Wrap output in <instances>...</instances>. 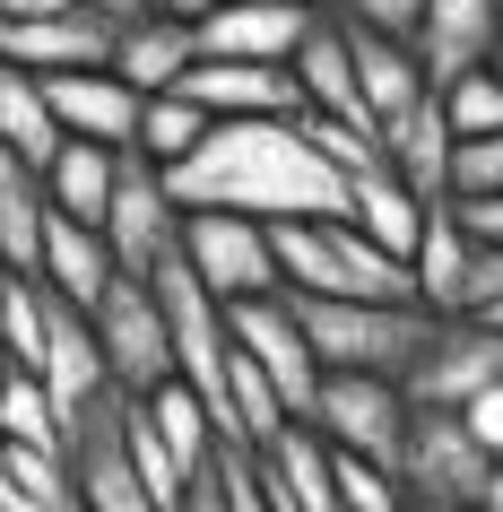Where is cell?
Segmentation results:
<instances>
[{
	"mask_svg": "<svg viewBox=\"0 0 503 512\" xmlns=\"http://www.w3.org/2000/svg\"><path fill=\"white\" fill-rule=\"evenodd\" d=\"M339 27H347V18H339ZM347 44H356V79H365V105H373V122L408 113V105L425 96V87H434L408 35H373V27H347Z\"/></svg>",
	"mask_w": 503,
	"mask_h": 512,
	"instance_id": "obj_22",
	"label": "cell"
},
{
	"mask_svg": "<svg viewBox=\"0 0 503 512\" xmlns=\"http://www.w3.org/2000/svg\"><path fill=\"white\" fill-rule=\"evenodd\" d=\"M9 296H18V270H9V261H0V313H9Z\"/></svg>",
	"mask_w": 503,
	"mask_h": 512,
	"instance_id": "obj_39",
	"label": "cell"
},
{
	"mask_svg": "<svg viewBox=\"0 0 503 512\" xmlns=\"http://www.w3.org/2000/svg\"><path fill=\"white\" fill-rule=\"evenodd\" d=\"M87 322H96V348H105V374L122 400H148L174 382V330H165L157 278H113V296Z\"/></svg>",
	"mask_w": 503,
	"mask_h": 512,
	"instance_id": "obj_7",
	"label": "cell"
},
{
	"mask_svg": "<svg viewBox=\"0 0 503 512\" xmlns=\"http://www.w3.org/2000/svg\"><path fill=\"white\" fill-rule=\"evenodd\" d=\"M295 87H304V113H321V122L382 131L373 105H365V79H356V44H347L339 18H321V27L304 35V53H295Z\"/></svg>",
	"mask_w": 503,
	"mask_h": 512,
	"instance_id": "obj_17",
	"label": "cell"
},
{
	"mask_svg": "<svg viewBox=\"0 0 503 512\" xmlns=\"http://www.w3.org/2000/svg\"><path fill=\"white\" fill-rule=\"evenodd\" d=\"M304 139L321 148V165L339 174V183H365V174H382V131H347V122H321V113H304Z\"/></svg>",
	"mask_w": 503,
	"mask_h": 512,
	"instance_id": "obj_29",
	"label": "cell"
},
{
	"mask_svg": "<svg viewBox=\"0 0 503 512\" xmlns=\"http://www.w3.org/2000/svg\"><path fill=\"white\" fill-rule=\"evenodd\" d=\"M79 9H87V18H105L113 35H122V27H139V18H148V0H79Z\"/></svg>",
	"mask_w": 503,
	"mask_h": 512,
	"instance_id": "obj_35",
	"label": "cell"
},
{
	"mask_svg": "<svg viewBox=\"0 0 503 512\" xmlns=\"http://www.w3.org/2000/svg\"><path fill=\"white\" fill-rule=\"evenodd\" d=\"M122 157H131V148H96V139H70V148L44 165V191H53V209H61V217H79V226H105L113 183H122Z\"/></svg>",
	"mask_w": 503,
	"mask_h": 512,
	"instance_id": "obj_23",
	"label": "cell"
},
{
	"mask_svg": "<svg viewBox=\"0 0 503 512\" xmlns=\"http://www.w3.org/2000/svg\"><path fill=\"white\" fill-rule=\"evenodd\" d=\"M339 504L347 512H417L399 469H373V460H339Z\"/></svg>",
	"mask_w": 503,
	"mask_h": 512,
	"instance_id": "obj_30",
	"label": "cell"
},
{
	"mask_svg": "<svg viewBox=\"0 0 503 512\" xmlns=\"http://www.w3.org/2000/svg\"><path fill=\"white\" fill-rule=\"evenodd\" d=\"M339 18H347V27H373V35H408V44H417V27H425V0H347Z\"/></svg>",
	"mask_w": 503,
	"mask_h": 512,
	"instance_id": "obj_32",
	"label": "cell"
},
{
	"mask_svg": "<svg viewBox=\"0 0 503 512\" xmlns=\"http://www.w3.org/2000/svg\"><path fill=\"white\" fill-rule=\"evenodd\" d=\"M183 261H191V278H200L226 313L252 304V296H287V278H278V235H269L261 217L183 209Z\"/></svg>",
	"mask_w": 503,
	"mask_h": 512,
	"instance_id": "obj_6",
	"label": "cell"
},
{
	"mask_svg": "<svg viewBox=\"0 0 503 512\" xmlns=\"http://www.w3.org/2000/svg\"><path fill=\"white\" fill-rule=\"evenodd\" d=\"M105 243L131 278H157L183 252V200L165 183V165L139 157V148L122 157V183H113V209H105Z\"/></svg>",
	"mask_w": 503,
	"mask_h": 512,
	"instance_id": "obj_8",
	"label": "cell"
},
{
	"mask_svg": "<svg viewBox=\"0 0 503 512\" xmlns=\"http://www.w3.org/2000/svg\"><path fill=\"white\" fill-rule=\"evenodd\" d=\"M0 486H9V434H0Z\"/></svg>",
	"mask_w": 503,
	"mask_h": 512,
	"instance_id": "obj_41",
	"label": "cell"
},
{
	"mask_svg": "<svg viewBox=\"0 0 503 512\" xmlns=\"http://www.w3.org/2000/svg\"><path fill=\"white\" fill-rule=\"evenodd\" d=\"M70 469H79V504L87 512H157V495H148V478H139V460H131V434H122V391L96 417H79Z\"/></svg>",
	"mask_w": 503,
	"mask_h": 512,
	"instance_id": "obj_12",
	"label": "cell"
},
{
	"mask_svg": "<svg viewBox=\"0 0 503 512\" xmlns=\"http://www.w3.org/2000/svg\"><path fill=\"white\" fill-rule=\"evenodd\" d=\"M477 322H495V330H503V304H495V313H477Z\"/></svg>",
	"mask_w": 503,
	"mask_h": 512,
	"instance_id": "obj_43",
	"label": "cell"
},
{
	"mask_svg": "<svg viewBox=\"0 0 503 512\" xmlns=\"http://www.w3.org/2000/svg\"><path fill=\"white\" fill-rule=\"evenodd\" d=\"M183 512H235V504H226V486H217V469H200V486H191Z\"/></svg>",
	"mask_w": 503,
	"mask_h": 512,
	"instance_id": "obj_37",
	"label": "cell"
},
{
	"mask_svg": "<svg viewBox=\"0 0 503 512\" xmlns=\"http://www.w3.org/2000/svg\"><path fill=\"white\" fill-rule=\"evenodd\" d=\"M0 148H9V157H27L35 174L70 148V139H61V122H53L44 79H35V70H9V61H0Z\"/></svg>",
	"mask_w": 503,
	"mask_h": 512,
	"instance_id": "obj_24",
	"label": "cell"
},
{
	"mask_svg": "<svg viewBox=\"0 0 503 512\" xmlns=\"http://www.w3.org/2000/svg\"><path fill=\"white\" fill-rule=\"evenodd\" d=\"M313 9H321V18H339V9H347V0H313Z\"/></svg>",
	"mask_w": 503,
	"mask_h": 512,
	"instance_id": "obj_42",
	"label": "cell"
},
{
	"mask_svg": "<svg viewBox=\"0 0 503 512\" xmlns=\"http://www.w3.org/2000/svg\"><path fill=\"white\" fill-rule=\"evenodd\" d=\"M0 391H9V382H0Z\"/></svg>",
	"mask_w": 503,
	"mask_h": 512,
	"instance_id": "obj_44",
	"label": "cell"
},
{
	"mask_svg": "<svg viewBox=\"0 0 503 512\" xmlns=\"http://www.w3.org/2000/svg\"><path fill=\"white\" fill-rule=\"evenodd\" d=\"M382 157H391V174L417 191V200H451V157H460V139H451L443 87H425L408 113L382 122Z\"/></svg>",
	"mask_w": 503,
	"mask_h": 512,
	"instance_id": "obj_16",
	"label": "cell"
},
{
	"mask_svg": "<svg viewBox=\"0 0 503 512\" xmlns=\"http://www.w3.org/2000/svg\"><path fill=\"white\" fill-rule=\"evenodd\" d=\"M451 200H503V139H460V157H451Z\"/></svg>",
	"mask_w": 503,
	"mask_h": 512,
	"instance_id": "obj_31",
	"label": "cell"
},
{
	"mask_svg": "<svg viewBox=\"0 0 503 512\" xmlns=\"http://www.w3.org/2000/svg\"><path fill=\"white\" fill-rule=\"evenodd\" d=\"M44 96H53V122L61 139H96V148H139V113H148V96H139L122 70H70V79H44Z\"/></svg>",
	"mask_w": 503,
	"mask_h": 512,
	"instance_id": "obj_14",
	"label": "cell"
},
{
	"mask_svg": "<svg viewBox=\"0 0 503 512\" xmlns=\"http://www.w3.org/2000/svg\"><path fill=\"white\" fill-rule=\"evenodd\" d=\"M451 209H460V226L477 243H503V200H451Z\"/></svg>",
	"mask_w": 503,
	"mask_h": 512,
	"instance_id": "obj_33",
	"label": "cell"
},
{
	"mask_svg": "<svg viewBox=\"0 0 503 512\" xmlns=\"http://www.w3.org/2000/svg\"><path fill=\"white\" fill-rule=\"evenodd\" d=\"M113 70H122L139 96H174V87L200 70V27H174V18H139V27L113 35Z\"/></svg>",
	"mask_w": 503,
	"mask_h": 512,
	"instance_id": "obj_21",
	"label": "cell"
},
{
	"mask_svg": "<svg viewBox=\"0 0 503 512\" xmlns=\"http://www.w3.org/2000/svg\"><path fill=\"white\" fill-rule=\"evenodd\" d=\"M165 183H174L183 209H235V217H261V226L347 217V183L304 139V113L295 122H217Z\"/></svg>",
	"mask_w": 503,
	"mask_h": 512,
	"instance_id": "obj_1",
	"label": "cell"
},
{
	"mask_svg": "<svg viewBox=\"0 0 503 512\" xmlns=\"http://www.w3.org/2000/svg\"><path fill=\"white\" fill-rule=\"evenodd\" d=\"M278 235V278L287 296H339V304H417V270L382 252L356 217H287Z\"/></svg>",
	"mask_w": 503,
	"mask_h": 512,
	"instance_id": "obj_2",
	"label": "cell"
},
{
	"mask_svg": "<svg viewBox=\"0 0 503 512\" xmlns=\"http://www.w3.org/2000/svg\"><path fill=\"white\" fill-rule=\"evenodd\" d=\"M183 96L209 113V122H295V113H304L295 70H269V61H200L183 79Z\"/></svg>",
	"mask_w": 503,
	"mask_h": 512,
	"instance_id": "obj_13",
	"label": "cell"
},
{
	"mask_svg": "<svg viewBox=\"0 0 503 512\" xmlns=\"http://www.w3.org/2000/svg\"><path fill=\"white\" fill-rule=\"evenodd\" d=\"M217 0H148V18H174V27H209Z\"/></svg>",
	"mask_w": 503,
	"mask_h": 512,
	"instance_id": "obj_36",
	"label": "cell"
},
{
	"mask_svg": "<svg viewBox=\"0 0 503 512\" xmlns=\"http://www.w3.org/2000/svg\"><path fill=\"white\" fill-rule=\"evenodd\" d=\"M417 61H425V79H434V87H451V79H469V70H486V61H503V0H425Z\"/></svg>",
	"mask_w": 503,
	"mask_h": 512,
	"instance_id": "obj_15",
	"label": "cell"
},
{
	"mask_svg": "<svg viewBox=\"0 0 503 512\" xmlns=\"http://www.w3.org/2000/svg\"><path fill=\"white\" fill-rule=\"evenodd\" d=\"M469 261H477V235L460 226V209H451V200H434V209H425L417 252H408V270H417V304L434 313V322H451V313H460V296H469Z\"/></svg>",
	"mask_w": 503,
	"mask_h": 512,
	"instance_id": "obj_19",
	"label": "cell"
},
{
	"mask_svg": "<svg viewBox=\"0 0 503 512\" xmlns=\"http://www.w3.org/2000/svg\"><path fill=\"white\" fill-rule=\"evenodd\" d=\"M261 486H269V504L278 512H347L339 504V452L321 443L313 426H287L278 443H261Z\"/></svg>",
	"mask_w": 503,
	"mask_h": 512,
	"instance_id": "obj_18",
	"label": "cell"
},
{
	"mask_svg": "<svg viewBox=\"0 0 503 512\" xmlns=\"http://www.w3.org/2000/svg\"><path fill=\"white\" fill-rule=\"evenodd\" d=\"M495 469H503V460L477 443L469 417H451V408H417V426H408V460H399V486H408V504H417V512H486Z\"/></svg>",
	"mask_w": 503,
	"mask_h": 512,
	"instance_id": "obj_4",
	"label": "cell"
},
{
	"mask_svg": "<svg viewBox=\"0 0 503 512\" xmlns=\"http://www.w3.org/2000/svg\"><path fill=\"white\" fill-rule=\"evenodd\" d=\"M408 426H417V400H408V382H382V374H330L313 400V434L339 460L399 469L408 460Z\"/></svg>",
	"mask_w": 503,
	"mask_h": 512,
	"instance_id": "obj_5",
	"label": "cell"
},
{
	"mask_svg": "<svg viewBox=\"0 0 503 512\" xmlns=\"http://www.w3.org/2000/svg\"><path fill=\"white\" fill-rule=\"evenodd\" d=\"M486 512H503V469H495V486H486Z\"/></svg>",
	"mask_w": 503,
	"mask_h": 512,
	"instance_id": "obj_40",
	"label": "cell"
},
{
	"mask_svg": "<svg viewBox=\"0 0 503 512\" xmlns=\"http://www.w3.org/2000/svg\"><path fill=\"white\" fill-rule=\"evenodd\" d=\"M0 434L18 452H70V417L53 408L44 374H9V391H0Z\"/></svg>",
	"mask_w": 503,
	"mask_h": 512,
	"instance_id": "obj_26",
	"label": "cell"
},
{
	"mask_svg": "<svg viewBox=\"0 0 503 512\" xmlns=\"http://www.w3.org/2000/svg\"><path fill=\"white\" fill-rule=\"evenodd\" d=\"M443 113H451V139H503V61L469 70V79L443 87Z\"/></svg>",
	"mask_w": 503,
	"mask_h": 512,
	"instance_id": "obj_28",
	"label": "cell"
},
{
	"mask_svg": "<svg viewBox=\"0 0 503 512\" xmlns=\"http://www.w3.org/2000/svg\"><path fill=\"white\" fill-rule=\"evenodd\" d=\"M425 209H434V200H417V191L399 183L391 165H382V174H365V183H347V217H356V226H365V235L382 243V252H399V261L417 252Z\"/></svg>",
	"mask_w": 503,
	"mask_h": 512,
	"instance_id": "obj_25",
	"label": "cell"
},
{
	"mask_svg": "<svg viewBox=\"0 0 503 512\" xmlns=\"http://www.w3.org/2000/svg\"><path fill=\"white\" fill-rule=\"evenodd\" d=\"M321 27V9L304 0H217L209 27H200V61H269V70H295L304 35Z\"/></svg>",
	"mask_w": 503,
	"mask_h": 512,
	"instance_id": "obj_11",
	"label": "cell"
},
{
	"mask_svg": "<svg viewBox=\"0 0 503 512\" xmlns=\"http://www.w3.org/2000/svg\"><path fill=\"white\" fill-rule=\"evenodd\" d=\"M304 9H313V0H304Z\"/></svg>",
	"mask_w": 503,
	"mask_h": 512,
	"instance_id": "obj_45",
	"label": "cell"
},
{
	"mask_svg": "<svg viewBox=\"0 0 503 512\" xmlns=\"http://www.w3.org/2000/svg\"><path fill=\"white\" fill-rule=\"evenodd\" d=\"M209 131H217V122H209L200 105H191L183 87H174V96H148V113H139V157H157L165 174H174V165H183Z\"/></svg>",
	"mask_w": 503,
	"mask_h": 512,
	"instance_id": "obj_27",
	"label": "cell"
},
{
	"mask_svg": "<svg viewBox=\"0 0 503 512\" xmlns=\"http://www.w3.org/2000/svg\"><path fill=\"white\" fill-rule=\"evenodd\" d=\"M304 339H313L321 374H382L408 382L417 374L425 339H434V313L425 304H339V296H287Z\"/></svg>",
	"mask_w": 503,
	"mask_h": 512,
	"instance_id": "obj_3",
	"label": "cell"
},
{
	"mask_svg": "<svg viewBox=\"0 0 503 512\" xmlns=\"http://www.w3.org/2000/svg\"><path fill=\"white\" fill-rule=\"evenodd\" d=\"M113 278H131V270L113 261L105 226H79V217H53V235H44V287H53L61 304H79V313H96V304L113 296Z\"/></svg>",
	"mask_w": 503,
	"mask_h": 512,
	"instance_id": "obj_20",
	"label": "cell"
},
{
	"mask_svg": "<svg viewBox=\"0 0 503 512\" xmlns=\"http://www.w3.org/2000/svg\"><path fill=\"white\" fill-rule=\"evenodd\" d=\"M226 330H235V348L278 382V400L295 408V426H313V400H321L330 374H321V356H313V339H304V322H295V304L287 296H252V304L226 313Z\"/></svg>",
	"mask_w": 503,
	"mask_h": 512,
	"instance_id": "obj_10",
	"label": "cell"
},
{
	"mask_svg": "<svg viewBox=\"0 0 503 512\" xmlns=\"http://www.w3.org/2000/svg\"><path fill=\"white\" fill-rule=\"evenodd\" d=\"M469 426H477V443H486V452L503 460V382H495V391H486V400L469 408Z\"/></svg>",
	"mask_w": 503,
	"mask_h": 512,
	"instance_id": "obj_34",
	"label": "cell"
},
{
	"mask_svg": "<svg viewBox=\"0 0 503 512\" xmlns=\"http://www.w3.org/2000/svg\"><path fill=\"white\" fill-rule=\"evenodd\" d=\"M61 9H79V0H0V18H61Z\"/></svg>",
	"mask_w": 503,
	"mask_h": 512,
	"instance_id": "obj_38",
	"label": "cell"
},
{
	"mask_svg": "<svg viewBox=\"0 0 503 512\" xmlns=\"http://www.w3.org/2000/svg\"><path fill=\"white\" fill-rule=\"evenodd\" d=\"M495 382H503V330L477 322V313H451V322H434V339H425L417 374H408V400L469 417Z\"/></svg>",
	"mask_w": 503,
	"mask_h": 512,
	"instance_id": "obj_9",
	"label": "cell"
}]
</instances>
